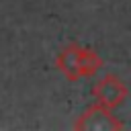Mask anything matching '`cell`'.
Returning a JSON list of instances; mask_svg holds the SVG:
<instances>
[{
  "label": "cell",
  "instance_id": "cell-1",
  "mask_svg": "<svg viewBox=\"0 0 131 131\" xmlns=\"http://www.w3.org/2000/svg\"><path fill=\"white\" fill-rule=\"evenodd\" d=\"M74 129L76 131H123L125 123L113 113V108L94 100L76 117Z\"/></svg>",
  "mask_w": 131,
  "mask_h": 131
},
{
  "label": "cell",
  "instance_id": "cell-2",
  "mask_svg": "<svg viewBox=\"0 0 131 131\" xmlns=\"http://www.w3.org/2000/svg\"><path fill=\"white\" fill-rule=\"evenodd\" d=\"M90 94H92V98L96 102H100V104L115 111V108L125 104V100L129 96V88L117 74H104L102 78H98L92 84Z\"/></svg>",
  "mask_w": 131,
  "mask_h": 131
},
{
  "label": "cell",
  "instance_id": "cell-3",
  "mask_svg": "<svg viewBox=\"0 0 131 131\" xmlns=\"http://www.w3.org/2000/svg\"><path fill=\"white\" fill-rule=\"evenodd\" d=\"M80 49L82 45L72 41L61 47V51L55 55V68L57 72L68 80V82H78L80 72H78V61H80Z\"/></svg>",
  "mask_w": 131,
  "mask_h": 131
},
{
  "label": "cell",
  "instance_id": "cell-4",
  "mask_svg": "<svg viewBox=\"0 0 131 131\" xmlns=\"http://www.w3.org/2000/svg\"><path fill=\"white\" fill-rule=\"evenodd\" d=\"M104 66L102 57L90 49V47H82L80 49V61H78V72H80V80L82 78H92L98 74V70Z\"/></svg>",
  "mask_w": 131,
  "mask_h": 131
}]
</instances>
